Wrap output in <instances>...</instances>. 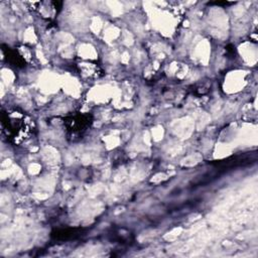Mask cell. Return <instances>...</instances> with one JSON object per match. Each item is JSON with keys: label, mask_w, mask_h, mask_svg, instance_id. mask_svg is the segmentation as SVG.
<instances>
[{"label": "cell", "mask_w": 258, "mask_h": 258, "mask_svg": "<svg viewBox=\"0 0 258 258\" xmlns=\"http://www.w3.org/2000/svg\"><path fill=\"white\" fill-rule=\"evenodd\" d=\"M93 123V118L90 114L74 113L63 118V126L69 138L76 140L90 129Z\"/></svg>", "instance_id": "7a4b0ae2"}, {"label": "cell", "mask_w": 258, "mask_h": 258, "mask_svg": "<svg viewBox=\"0 0 258 258\" xmlns=\"http://www.w3.org/2000/svg\"><path fill=\"white\" fill-rule=\"evenodd\" d=\"M2 124L9 140L17 145L30 139L35 131L33 120L17 109L3 113Z\"/></svg>", "instance_id": "6da1fadb"}, {"label": "cell", "mask_w": 258, "mask_h": 258, "mask_svg": "<svg viewBox=\"0 0 258 258\" xmlns=\"http://www.w3.org/2000/svg\"><path fill=\"white\" fill-rule=\"evenodd\" d=\"M38 11L42 15L43 18L51 19L53 18L61 7V3L57 1H50V2H41L38 3Z\"/></svg>", "instance_id": "5b68a950"}, {"label": "cell", "mask_w": 258, "mask_h": 258, "mask_svg": "<svg viewBox=\"0 0 258 258\" xmlns=\"http://www.w3.org/2000/svg\"><path fill=\"white\" fill-rule=\"evenodd\" d=\"M83 232V228H64L52 231L50 236L55 241H70L81 237Z\"/></svg>", "instance_id": "277c9868"}, {"label": "cell", "mask_w": 258, "mask_h": 258, "mask_svg": "<svg viewBox=\"0 0 258 258\" xmlns=\"http://www.w3.org/2000/svg\"><path fill=\"white\" fill-rule=\"evenodd\" d=\"M76 68L80 77L86 81L97 80L104 75L101 67L91 60H80L76 63Z\"/></svg>", "instance_id": "3957f363"}, {"label": "cell", "mask_w": 258, "mask_h": 258, "mask_svg": "<svg viewBox=\"0 0 258 258\" xmlns=\"http://www.w3.org/2000/svg\"><path fill=\"white\" fill-rule=\"evenodd\" d=\"M5 55H6V58L8 60V62L16 68H24L26 66V62L27 60L24 58V56L22 55V53L19 51L18 48L16 49H5Z\"/></svg>", "instance_id": "8992f818"}]
</instances>
